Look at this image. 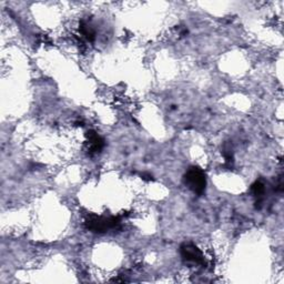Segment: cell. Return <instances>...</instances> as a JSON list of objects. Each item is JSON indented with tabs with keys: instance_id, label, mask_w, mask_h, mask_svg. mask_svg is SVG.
Returning <instances> with one entry per match:
<instances>
[{
	"instance_id": "1",
	"label": "cell",
	"mask_w": 284,
	"mask_h": 284,
	"mask_svg": "<svg viewBox=\"0 0 284 284\" xmlns=\"http://www.w3.org/2000/svg\"><path fill=\"white\" fill-rule=\"evenodd\" d=\"M121 223L119 217H98L90 216L85 220V228L95 233H104L117 229Z\"/></svg>"
},
{
	"instance_id": "2",
	"label": "cell",
	"mask_w": 284,
	"mask_h": 284,
	"mask_svg": "<svg viewBox=\"0 0 284 284\" xmlns=\"http://www.w3.org/2000/svg\"><path fill=\"white\" fill-rule=\"evenodd\" d=\"M184 182L197 196H202L205 191L207 179H205V174L202 169L198 168V167H190L184 174Z\"/></svg>"
},
{
	"instance_id": "3",
	"label": "cell",
	"mask_w": 284,
	"mask_h": 284,
	"mask_svg": "<svg viewBox=\"0 0 284 284\" xmlns=\"http://www.w3.org/2000/svg\"><path fill=\"white\" fill-rule=\"evenodd\" d=\"M181 255L182 258L186 260V261L205 266L203 254H202V252L197 247H194L193 244H184V246L181 247Z\"/></svg>"
},
{
	"instance_id": "4",
	"label": "cell",
	"mask_w": 284,
	"mask_h": 284,
	"mask_svg": "<svg viewBox=\"0 0 284 284\" xmlns=\"http://www.w3.org/2000/svg\"><path fill=\"white\" fill-rule=\"evenodd\" d=\"M85 137H87L88 139L89 150H90V152L97 153V152H100V151L103 149L104 140L101 138L96 131H93V130L88 131L87 134H85Z\"/></svg>"
},
{
	"instance_id": "5",
	"label": "cell",
	"mask_w": 284,
	"mask_h": 284,
	"mask_svg": "<svg viewBox=\"0 0 284 284\" xmlns=\"http://www.w3.org/2000/svg\"><path fill=\"white\" fill-rule=\"evenodd\" d=\"M80 33H81V34H83V36L85 39H87L88 41H93V40H95V38H96L95 31H93L88 25H85L84 22L81 23Z\"/></svg>"
},
{
	"instance_id": "6",
	"label": "cell",
	"mask_w": 284,
	"mask_h": 284,
	"mask_svg": "<svg viewBox=\"0 0 284 284\" xmlns=\"http://www.w3.org/2000/svg\"><path fill=\"white\" fill-rule=\"evenodd\" d=\"M251 191L253 193L254 197L260 199V198H262L264 192H266V186H264L261 181H255L254 184L251 185Z\"/></svg>"
},
{
	"instance_id": "7",
	"label": "cell",
	"mask_w": 284,
	"mask_h": 284,
	"mask_svg": "<svg viewBox=\"0 0 284 284\" xmlns=\"http://www.w3.org/2000/svg\"><path fill=\"white\" fill-rule=\"evenodd\" d=\"M141 178L143 179V180H148V181L153 180V177L151 176V174H147V173H142L141 174Z\"/></svg>"
}]
</instances>
